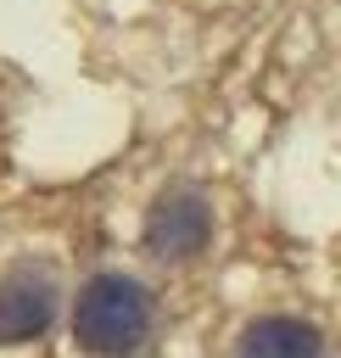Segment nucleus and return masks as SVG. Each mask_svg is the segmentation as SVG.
Returning <instances> with one entry per match:
<instances>
[{"label": "nucleus", "mask_w": 341, "mask_h": 358, "mask_svg": "<svg viewBox=\"0 0 341 358\" xmlns=\"http://www.w3.org/2000/svg\"><path fill=\"white\" fill-rule=\"evenodd\" d=\"M324 341L307 319H257L240 336V358H319Z\"/></svg>", "instance_id": "obj_4"}, {"label": "nucleus", "mask_w": 341, "mask_h": 358, "mask_svg": "<svg viewBox=\"0 0 341 358\" xmlns=\"http://www.w3.org/2000/svg\"><path fill=\"white\" fill-rule=\"evenodd\" d=\"M207 241V207L196 190H173L151 207V224H145V246L157 257H190L196 246Z\"/></svg>", "instance_id": "obj_3"}, {"label": "nucleus", "mask_w": 341, "mask_h": 358, "mask_svg": "<svg viewBox=\"0 0 341 358\" xmlns=\"http://www.w3.org/2000/svg\"><path fill=\"white\" fill-rule=\"evenodd\" d=\"M56 319V285L45 268H11L0 274V347L45 336Z\"/></svg>", "instance_id": "obj_2"}, {"label": "nucleus", "mask_w": 341, "mask_h": 358, "mask_svg": "<svg viewBox=\"0 0 341 358\" xmlns=\"http://www.w3.org/2000/svg\"><path fill=\"white\" fill-rule=\"evenodd\" d=\"M151 330V296L129 274H95L73 302V336L89 358H129Z\"/></svg>", "instance_id": "obj_1"}]
</instances>
